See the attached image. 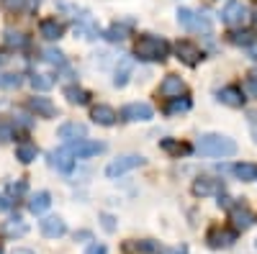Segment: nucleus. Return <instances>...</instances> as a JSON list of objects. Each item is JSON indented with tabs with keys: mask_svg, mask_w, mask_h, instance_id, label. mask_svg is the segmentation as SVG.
<instances>
[{
	"mask_svg": "<svg viewBox=\"0 0 257 254\" xmlns=\"http://www.w3.org/2000/svg\"><path fill=\"white\" fill-rule=\"evenodd\" d=\"M170 49L173 47H170L167 39L155 36V34H144L134 44V57L142 62H165L170 57Z\"/></svg>",
	"mask_w": 257,
	"mask_h": 254,
	"instance_id": "1",
	"label": "nucleus"
},
{
	"mask_svg": "<svg viewBox=\"0 0 257 254\" xmlns=\"http://www.w3.org/2000/svg\"><path fill=\"white\" fill-rule=\"evenodd\" d=\"M196 149L206 157H234L237 154V144H234V139L224 136V134H206L198 139Z\"/></svg>",
	"mask_w": 257,
	"mask_h": 254,
	"instance_id": "2",
	"label": "nucleus"
},
{
	"mask_svg": "<svg viewBox=\"0 0 257 254\" xmlns=\"http://www.w3.org/2000/svg\"><path fill=\"white\" fill-rule=\"evenodd\" d=\"M178 24H180L185 31H193V34H211V31H213L211 18L203 16V13L190 11V8H180V11H178Z\"/></svg>",
	"mask_w": 257,
	"mask_h": 254,
	"instance_id": "3",
	"label": "nucleus"
},
{
	"mask_svg": "<svg viewBox=\"0 0 257 254\" xmlns=\"http://www.w3.org/2000/svg\"><path fill=\"white\" fill-rule=\"evenodd\" d=\"M229 221H231V228L239 234V231H247L254 223V213L247 203H231L229 205Z\"/></svg>",
	"mask_w": 257,
	"mask_h": 254,
	"instance_id": "4",
	"label": "nucleus"
},
{
	"mask_svg": "<svg viewBox=\"0 0 257 254\" xmlns=\"http://www.w3.org/2000/svg\"><path fill=\"white\" fill-rule=\"evenodd\" d=\"M247 18H249V8L242 3V0H229V3L224 6L221 11V21L226 26H244L247 24Z\"/></svg>",
	"mask_w": 257,
	"mask_h": 254,
	"instance_id": "5",
	"label": "nucleus"
},
{
	"mask_svg": "<svg viewBox=\"0 0 257 254\" xmlns=\"http://www.w3.org/2000/svg\"><path fill=\"white\" fill-rule=\"evenodd\" d=\"M234 241H237V231L226 228V226H211L206 231V244L211 249H229Z\"/></svg>",
	"mask_w": 257,
	"mask_h": 254,
	"instance_id": "6",
	"label": "nucleus"
},
{
	"mask_svg": "<svg viewBox=\"0 0 257 254\" xmlns=\"http://www.w3.org/2000/svg\"><path fill=\"white\" fill-rule=\"evenodd\" d=\"M175 54H178V59L183 62V65H188V67H198L201 62L206 59L203 49L198 44H193V41H188V39H183V41H178V44H175Z\"/></svg>",
	"mask_w": 257,
	"mask_h": 254,
	"instance_id": "7",
	"label": "nucleus"
},
{
	"mask_svg": "<svg viewBox=\"0 0 257 254\" xmlns=\"http://www.w3.org/2000/svg\"><path fill=\"white\" fill-rule=\"evenodd\" d=\"M144 164V157H139V154H123V157H118V159H113L108 167H105V177H121V175H126V172H132V169H137V167H142Z\"/></svg>",
	"mask_w": 257,
	"mask_h": 254,
	"instance_id": "8",
	"label": "nucleus"
},
{
	"mask_svg": "<svg viewBox=\"0 0 257 254\" xmlns=\"http://www.w3.org/2000/svg\"><path fill=\"white\" fill-rule=\"evenodd\" d=\"M67 149L75 159H88V157H95L100 152H105V144L103 141H90V139H82V141H75V144H67Z\"/></svg>",
	"mask_w": 257,
	"mask_h": 254,
	"instance_id": "9",
	"label": "nucleus"
},
{
	"mask_svg": "<svg viewBox=\"0 0 257 254\" xmlns=\"http://www.w3.org/2000/svg\"><path fill=\"white\" fill-rule=\"evenodd\" d=\"M216 100L229 105V108H244V103H247L244 90L239 88V85H224L221 90H216Z\"/></svg>",
	"mask_w": 257,
	"mask_h": 254,
	"instance_id": "10",
	"label": "nucleus"
},
{
	"mask_svg": "<svg viewBox=\"0 0 257 254\" xmlns=\"http://www.w3.org/2000/svg\"><path fill=\"white\" fill-rule=\"evenodd\" d=\"M49 167L57 169V172H62V175H70L75 169V157L70 154L67 146H59V149L49 152Z\"/></svg>",
	"mask_w": 257,
	"mask_h": 254,
	"instance_id": "11",
	"label": "nucleus"
},
{
	"mask_svg": "<svg viewBox=\"0 0 257 254\" xmlns=\"http://www.w3.org/2000/svg\"><path fill=\"white\" fill-rule=\"evenodd\" d=\"M155 116L152 105L149 103H126L121 108V118L128 121V123H137V121H149Z\"/></svg>",
	"mask_w": 257,
	"mask_h": 254,
	"instance_id": "12",
	"label": "nucleus"
},
{
	"mask_svg": "<svg viewBox=\"0 0 257 254\" xmlns=\"http://www.w3.org/2000/svg\"><path fill=\"white\" fill-rule=\"evenodd\" d=\"M59 139H64L67 144H75V141H82V139H88V126L80 123V121H67V123H62L59 126Z\"/></svg>",
	"mask_w": 257,
	"mask_h": 254,
	"instance_id": "13",
	"label": "nucleus"
},
{
	"mask_svg": "<svg viewBox=\"0 0 257 254\" xmlns=\"http://www.w3.org/2000/svg\"><path fill=\"white\" fill-rule=\"evenodd\" d=\"M39 228L47 239H59L67 234V223H64L59 216H47L44 221H39Z\"/></svg>",
	"mask_w": 257,
	"mask_h": 254,
	"instance_id": "14",
	"label": "nucleus"
},
{
	"mask_svg": "<svg viewBox=\"0 0 257 254\" xmlns=\"http://www.w3.org/2000/svg\"><path fill=\"white\" fill-rule=\"evenodd\" d=\"M162 98H180V95H185V82L178 77V75H167L162 82H160V90H157Z\"/></svg>",
	"mask_w": 257,
	"mask_h": 254,
	"instance_id": "15",
	"label": "nucleus"
},
{
	"mask_svg": "<svg viewBox=\"0 0 257 254\" xmlns=\"http://www.w3.org/2000/svg\"><path fill=\"white\" fill-rule=\"evenodd\" d=\"M90 118L98 123V126H113L118 121V113L111 108V105H105V103H98L90 108Z\"/></svg>",
	"mask_w": 257,
	"mask_h": 254,
	"instance_id": "16",
	"label": "nucleus"
},
{
	"mask_svg": "<svg viewBox=\"0 0 257 254\" xmlns=\"http://www.w3.org/2000/svg\"><path fill=\"white\" fill-rule=\"evenodd\" d=\"M29 111L41 116V118H54L57 116V105L49 98H29Z\"/></svg>",
	"mask_w": 257,
	"mask_h": 254,
	"instance_id": "17",
	"label": "nucleus"
},
{
	"mask_svg": "<svg viewBox=\"0 0 257 254\" xmlns=\"http://www.w3.org/2000/svg\"><path fill=\"white\" fill-rule=\"evenodd\" d=\"M39 34L44 36L47 41H57V39H62V34H64V26L59 24L57 18H44L39 24Z\"/></svg>",
	"mask_w": 257,
	"mask_h": 254,
	"instance_id": "18",
	"label": "nucleus"
},
{
	"mask_svg": "<svg viewBox=\"0 0 257 254\" xmlns=\"http://www.w3.org/2000/svg\"><path fill=\"white\" fill-rule=\"evenodd\" d=\"M193 195H211V193H221L224 190V185H219L216 180H211V177H198L196 182H193Z\"/></svg>",
	"mask_w": 257,
	"mask_h": 254,
	"instance_id": "19",
	"label": "nucleus"
},
{
	"mask_svg": "<svg viewBox=\"0 0 257 254\" xmlns=\"http://www.w3.org/2000/svg\"><path fill=\"white\" fill-rule=\"evenodd\" d=\"M231 175L242 180V182H254L257 180V164L252 162H237V164H231Z\"/></svg>",
	"mask_w": 257,
	"mask_h": 254,
	"instance_id": "20",
	"label": "nucleus"
},
{
	"mask_svg": "<svg viewBox=\"0 0 257 254\" xmlns=\"http://www.w3.org/2000/svg\"><path fill=\"white\" fill-rule=\"evenodd\" d=\"M0 231H3V236L16 239V236H26V234H29V226H26V221H24V218H18V216H16V218L6 221Z\"/></svg>",
	"mask_w": 257,
	"mask_h": 254,
	"instance_id": "21",
	"label": "nucleus"
},
{
	"mask_svg": "<svg viewBox=\"0 0 257 254\" xmlns=\"http://www.w3.org/2000/svg\"><path fill=\"white\" fill-rule=\"evenodd\" d=\"M49 205H52V195L47 193V190H39V193H34L31 200H29V210L36 213V216H41L44 210H49Z\"/></svg>",
	"mask_w": 257,
	"mask_h": 254,
	"instance_id": "22",
	"label": "nucleus"
},
{
	"mask_svg": "<svg viewBox=\"0 0 257 254\" xmlns=\"http://www.w3.org/2000/svg\"><path fill=\"white\" fill-rule=\"evenodd\" d=\"M64 98L72 105H88L90 103V93L85 88H80V85H67V88H64Z\"/></svg>",
	"mask_w": 257,
	"mask_h": 254,
	"instance_id": "23",
	"label": "nucleus"
},
{
	"mask_svg": "<svg viewBox=\"0 0 257 254\" xmlns=\"http://www.w3.org/2000/svg\"><path fill=\"white\" fill-rule=\"evenodd\" d=\"M160 146L167 152V154H173V157H185V154H190L193 152V146L190 144H185V141H178V139H162L160 141Z\"/></svg>",
	"mask_w": 257,
	"mask_h": 254,
	"instance_id": "24",
	"label": "nucleus"
},
{
	"mask_svg": "<svg viewBox=\"0 0 257 254\" xmlns=\"http://www.w3.org/2000/svg\"><path fill=\"white\" fill-rule=\"evenodd\" d=\"M190 105H193V100H190L188 95H180V98H170V100L165 103V113H167V116L185 113V111H190Z\"/></svg>",
	"mask_w": 257,
	"mask_h": 254,
	"instance_id": "25",
	"label": "nucleus"
},
{
	"mask_svg": "<svg viewBox=\"0 0 257 254\" xmlns=\"http://www.w3.org/2000/svg\"><path fill=\"white\" fill-rule=\"evenodd\" d=\"M36 154H39V149H36V144H31V141H21L16 146V159L21 164H31L36 159Z\"/></svg>",
	"mask_w": 257,
	"mask_h": 254,
	"instance_id": "26",
	"label": "nucleus"
},
{
	"mask_svg": "<svg viewBox=\"0 0 257 254\" xmlns=\"http://www.w3.org/2000/svg\"><path fill=\"white\" fill-rule=\"evenodd\" d=\"M134 26V21H121V24H113L108 26V31H105V39L108 41H123L128 36V31H132Z\"/></svg>",
	"mask_w": 257,
	"mask_h": 254,
	"instance_id": "27",
	"label": "nucleus"
},
{
	"mask_svg": "<svg viewBox=\"0 0 257 254\" xmlns=\"http://www.w3.org/2000/svg\"><path fill=\"white\" fill-rule=\"evenodd\" d=\"M226 39L231 41V44H237V47H249V44H254L257 36L252 31H229Z\"/></svg>",
	"mask_w": 257,
	"mask_h": 254,
	"instance_id": "28",
	"label": "nucleus"
},
{
	"mask_svg": "<svg viewBox=\"0 0 257 254\" xmlns=\"http://www.w3.org/2000/svg\"><path fill=\"white\" fill-rule=\"evenodd\" d=\"M123 249H126V251H132V254H152L157 246H155V241L144 239V241H126Z\"/></svg>",
	"mask_w": 257,
	"mask_h": 254,
	"instance_id": "29",
	"label": "nucleus"
},
{
	"mask_svg": "<svg viewBox=\"0 0 257 254\" xmlns=\"http://www.w3.org/2000/svg\"><path fill=\"white\" fill-rule=\"evenodd\" d=\"M6 44H8V47H16V49H26V47H29V36L21 34V31L8 29V31H6Z\"/></svg>",
	"mask_w": 257,
	"mask_h": 254,
	"instance_id": "30",
	"label": "nucleus"
},
{
	"mask_svg": "<svg viewBox=\"0 0 257 254\" xmlns=\"http://www.w3.org/2000/svg\"><path fill=\"white\" fill-rule=\"evenodd\" d=\"M26 190H29V182L26 180H16V182H8L6 185V193H8V200H18V198H24L26 195Z\"/></svg>",
	"mask_w": 257,
	"mask_h": 254,
	"instance_id": "31",
	"label": "nucleus"
},
{
	"mask_svg": "<svg viewBox=\"0 0 257 254\" xmlns=\"http://www.w3.org/2000/svg\"><path fill=\"white\" fill-rule=\"evenodd\" d=\"M29 82H31V88H34V90H41V93L54 88V77H49V75H31Z\"/></svg>",
	"mask_w": 257,
	"mask_h": 254,
	"instance_id": "32",
	"label": "nucleus"
},
{
	"mask_svg": "<svg viewBox=\"0 0 257 254\" xmlns=\"http://www.w3.org/2000/svg\"><path fill=\"white\" fill-rule=\"evenodd\" d=\"M21 82H24V77H21V75L0 72V88H3V90H16V88H21Z\"/></svg>",
	"mask_w": 257,
	"mask_h": 254,
	"instance_id": "33",
	"label": "nucleus"
},
{
	"mask_svg": "<svg viewBox=\"0 0 257 254\" xmlns=\"http://www.w3.org/2000/svg\"><path fill=\"white\" fill-rule=\"evenodd\" d=\"M75 31L77 34H85V39H95L98 36V29H95V24L90 18H82L80 24H75Z\"/></svg>",
	"mask_w": 257,
	"mask_h": 254,
	"instance_id": "34",
	"label": "nucleus"
},
{
	"mask_svg": "<svg viewBox=\"0 0 257 254\" xmlns=\"http://www.w3.org/2000/svg\"><path fill=\"white\" fill-rule=\"evenodd\" d=\"M44 62H49L54 67H64V54L59 49H44Z\"/></svg>",
	"mask_w": 257,
	"mask_h": 254,
	"instance_id": "35",
	"label": "nucleus"
},
{
	"mask_svg": "<svg viewBox=\"0 0 257 254\" xmlns=\"http://www.w3.org/2000/svg\"><path fill=\"white\" fill-rule=\"evenodd\" d=\"M13 136H16L13 123H8V121H0V141H11Z\"/></svg>",
	"mask_w": 257,
	"mask_h": 254,
	"instance_id": "36",
	"label": "nucleus"
},
{
	"mask_svg": "<svg viewBox=\"0 0 257 254\" xmlns=\"http://www.w3.org/2000/svg\"><path fill=\"white\" fill-rule=\"evenodd\" d=\"M128 75H132V67L123 65L121 72H116V77H113V85H116V88H123V85L128 82Z\"/></svg>",
	"mask_w": 257,
	"mask_h": 254,
	"instance_id": "37",
	"label": "nucleus"
},
{
	"mask_svg": "<svg viewBox=\"0 0 257 254\" xmlns=\"http://www.w3.org/2000/svg\"><path fill=\"white\" fill-rule=\"evenodd\" d=\"M155 254H188V246L180 244V246H157Z\"/></svg>",
	"mask_w": 257,
	"mask_h": 254,
	"instance_id": "38",
	"label": "nucleus"
},
{
	"mask_svg": "<svg viewBox=\"0 0 257 254\" xmlns=\"http://www.w3.org/2000/svg\"><path fill=\"white\" fill-rule=\"evenodd\" d=\"M244 90H247L252 98H257V75H249V77L244 80Z\"/></svg>",
	"mask_w": 257,
	"mask_h": 254,
	"instance_id": "39",
	"label": "nucleus"
},
{
	"mask_svg": "<svg viewBox=\"0 0 257 254\" xmlns=\"http://www.w3.org/2000/svg\"><path fill=\"white\" fill-rule=\"evenodd\" d=\"M3 3H6L8 11H26V3H24V0H3Z\"/></svg>",
	"mask_w": 257,
	"mask_h": 254,
	"instance_id": "40",
	"label": "nucleus"
},
{
	"mask_svg": "<svg viewBox=\"0 0 257 254\" xmlns=\"http://www.w3.org/2000/svg\"><path fill=\"white\" fill-rule=\"evenodd\" d=\"M85 254H108V249H105L103 244H90Z\"/></svg>",
	"mask_w": 257,
	"mask_h": 254,
	"instance_id": "41",
	"label": "nucleus"
},
{
	"mask_svg": "<svg viewBox=\"0 0 257 254\" xmlns=\"http://www.w3.org/2000/svg\"><path fill=\"white\" fill-rule=\"evenodd\" d=\"M103 228H105V231H113V228H116V223H113V216H108V213L103 216Z\"/></svg>",
	"mask_w": 257,
	"mask_h": 254,
	"instance_id": "42",
	"label": "nucleus"
},
{
	"mask_svg": "<svg viewBox=\"0 0 257 254\" xmlns=\"http://www.w3.org/2000/svg\"><path fill=\"white\" fill-rule=\"evenodd\" d=\"M24 3H26V11H29V13H34V11L41 6V0H24Z\"/></svg>",
	"mask_w": 257,
	"mask_h": 254,
	"instance_id": "43",
	"label": "nucleus"
},
{
	"mask_svg": "<svg viewBox=\"0 0 257 254\" xmlns=\"http://www.w3.org/2000/svg\"><path fill=\"white\" fill-rule=\"evenodd\" d=\"M8 205H11V200H8V198H0V210H6Z\"/></svg>",
	"mask_w": 257,
	"mask_h": 254,
	"instance_id": "44",
	"label": "nucleus"
},
{
	"mask_svg": "<svg viewBox=\"0 0 257 254\" xmlns=\"http://www.w3.org/2000/svg\"><path fill=\"white\" fill-rule=\"evenodd\" d=\"M75 239H90L88 231H80V234H75Z\"/></svg>",
	"mask_w": 257,
	"mask_h": 254,
	"instance_id": "45",
	"label": "nucleus"
},
{
	"mask_svg": "<svg viewBox=\"0 0 257 254\" xmlns=\"http://www.w3.org/2000/svg\"><path fill=\"white\" fill-rule=\"evenodd\" d=\"M13 254H34V251H31V249H16Z\"/></svg>",
	"mask_w": 257,
	"mask_h": 254,
	"instance_id": "46",
	"label": "nucleus"
},
{
	"mask_svg": "<svg viewBox=\"0 0 257 254\" xmlns=\"http://www.w3.org/2000/svg\"><path fill=\"white\" fill-rule=\"evenodd\" d=\"M6 59H8V57H6V52H0V65H6Z\"/></svg>",
	"mask_w": 257,
	"mask_h": 254,
	"instance_id": "47",
	"label": "nucleus"
},
{
	"mask_svg": "<svg viewBox=\"0 0 257 254\" xmlns=\"http://www.w3.org/2000/svg\"><path fill=\"white\" fill-rule=\"evenodd\" d=\"M0 254H3V249H0Z\"/></svg>",
	"mask_w": 257,
	"mask_h": 254,
	"instance_id": "48",
	"label": "nucleus"
},
{
	"mask_svg": "<svg viewBox=\"0 0 257 254\" xmlns=\"http://www.w3.org/2000/svg\"><path fill=\"white\" fill-rule=\"evenodd\" d=\"M254 246H257V241H254Z\"/></svg>",
	"mask_w": 257,
	"mask_h": 254,
	"instance_id": "49",
	"label": "nucleus"
}]
</instances>
